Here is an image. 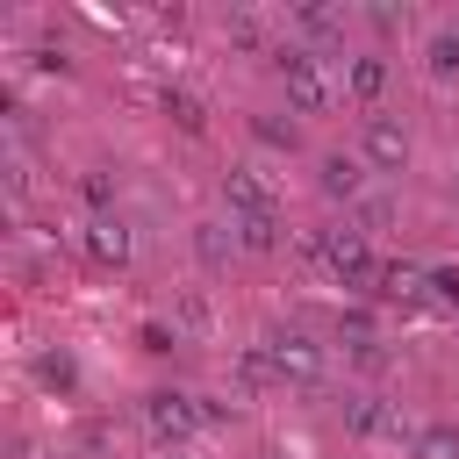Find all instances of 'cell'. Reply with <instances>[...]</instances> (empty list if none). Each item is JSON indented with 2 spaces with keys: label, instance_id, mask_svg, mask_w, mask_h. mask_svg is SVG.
<instances>
[{
  "label": "cell",
  "instance_id": "obj_16",
  "mask_svg": "<svg viewBox=\"0 0 459 459\" xmlns=\"http://www.w3.org/2000/svg\"><path fill=\"white\" fill-rule=\"evenodd\" d=\"M179 323H186V330H208V301H201V294H194V301H179Z\"/></svg>",
  "mask_w": 459,
  "mask_h": 459
},
{
  "label": "cell",
  "instance_id": "obj_3",
  "mask_svg": "<svg viewBox=\"0 0 459 459\" xmlns=\"http://www.w3.org/2000/svg\"><path fill=\"white\" fill-rule=\"evenodd\" d=\"M258 359H265V373H280V380H301V387L323 373V344H316V337H301V330H280V337H265V351H258Z\"/></svg>",
  "mask_w": 459,
  "mask_h": 459
},
{
  "label": "cell",
  "instance_id": "obj_8",
  "mask_svg": "<svg viewBox=\"0 0 459 459\" xmlns=\"http://www.w3.org/2000/svg\"><path fill=\"white\" fill-rule=\"evenodd\" d=\"M344 86H351L359 100H373V93L387 86V57H380V50H366V57H351V79H344Z\"/></svg>",
  "mask_w": 459,
  "mask_h": 459
},
{
  "label": "cell",
  "instance_id": "obj_10",
  "mask_svg": "<svg viewBox=\"0 0 459 459\" xmlns=\"http://www.w3.org/2000/svg\"><path fill=\"white\" fill-rule=\"evenodd\" d=\"M416 459H459V430H452V423L416 430Z\"/></svg>",
  "mask_w": 459,
  "mask_h": 459
},
{
  "label": "cell",
  "instance_id": "obj_14",
  "mask_svg": "<svg viewBox=\"0 0 459 459\" xmlns=\"http://www.w3.org/2000/svg\"><path fill=\"white\" fill-rule=\"evenodd\" d=\"M251 129H258V143H273V151H294V129H287V122H265V115H258Z\"/></svg>",
  "mask_w": 459,
  "mask_h": 459
},
{
  "label": "cell",
  "instance_id": "obj_13",
  "mask_svg": "<svg viewBox=\"0 0 459 459\" xmlns=\"http://www.w3.org/2000/svg\"><path fill=\"white\" fill-rule=\"evenodd\" d=\"M294 22H301L308 36H337V29H344V14H337V7H294Z\"/></svg>",
  "mask_w": 459,
  "mask_h": 459
},
{
  "label": "cell",
  "instance_id": "obj_2",
  "mask_svg": "<svg viewBox=\"0 0 459 459\" xmlns=\"http://www.w3.org/2000/svg\"><path fill=\"white\" fill-rule=\"evenodd\" d=\"M143 423H151V437H158V445H179V437H194L201 423H215V409H201L194 394H172V387H158V394L143 402Z\"/></svg>",
  "mask_w": 459,
  "mask_h": 459
},
{
  "label": "cell",
  "instance_id": "obj_6",
  "mask_svg": "<svg viewBox=\"0 0 459 459\" xmlns=\"http://www.w3.org/2000/svg\"><path fill=\"white\" fill-rule=\"evenodd\" d=\"M316 186H323L330 201H351V194L366 186V165H359L351 151H330V158H323V172H316Z\"/></svg>",
  "mask_w": 459,
  "mask_h": 459
},
{
  "label": "cell",
  "instance_id": "obj_15",
  "mask_svg": "<svg viewBox=\"0 0 459 459\" xmlns=\"http://www.w3.org/2000/svg\"><path fill=\"white\" fill-rule=\"evenodd\" d=\"M165 108H172L186 129H201V100H194V93H165Z\"/></svg>",
  "mask_w": 459,
  "mask_h": 459
},
{
  "label": "cell",
  "instance_id": "obj_1",
  "mask_svg": "<svg viewBox=\"0 0 459 459\" xmlns=\"http://www.w3.org/2000/svg\"><path fill=\"white\" fill-rule=\"evenodd\" d=\"M273 65H280V86H287V100H294L301 115H330V108H337V79H330V57H323V50L287 43Z\"/></svg>",
  "mask_w": 459,
  "mask_h": 459
},
{
  "label": "cell",
  "instance_id": "obj_9",
  "mask_svg": "<svg viewBox=\"0 0 459 459\" xmlns=\"http://www.w3.org/2000/svg\"><path fill=\"white\" fill-rule=\"evenodd\" d=\"M194 251H201V265H230V251H237V237H230L222 222H201V230H194Z\"/></svg>",
  "mask_w": 459,
  "mask_h": 459
},
{
  "label": "cell",
  "instance_id": "obj_12",
  "mask_svg": "<svg viewBox=\"0 0 459 459\" xmlns=\"http://www.w3.org/2000/svg\"><path fill=\"white\" fill-rule=\"evenodd\" d=\"M430 72H437V79L459 72V29H437V36H430Z\"/></svg>",
  "mask_w": 459,
  "mask_h": 459
},
{
  "label": "cell",
  "instance_id": "obj_5",
  "mask_svg": "<svg viewBox=\"0 0 459 459\" xmlns=\"http://www.w3.org/2000/svg\"><path fill=\"white\" fill-rule=\"evenodd\" d=\"M366 158H373L380 172H402V165H409V129H402L394 115H366Z\"/></svg>",
  "mask_w": 459,
  "mask_h": 459
},
{
  "label": "cell",
  "instance_id": "obj_4",
  "mask_svg": "<svg viewBox=\"0 0 459 459\" xmlns=\"http://www.w3.org/2000/svg\"><path fill=\"white\" fill-rule=\"evenodd\" d=\"M222 194H230L237 222H244V215H273V208H280V194H273V179H265L258 165H237V172L222 179Z\"/></svg>",
  "mask_w": 459,
  "mask_h": 459
},
{
  "label": "cell",
  "instance_id": "obj_7",
  "mask_svg": "<svg viewBox=\"0 0 459 459\" xmlns=\"http://www.w3.org/2000/svg\"><path fill=\"white\" fill-rule=\"evenodd\" d=\"M86 251H93L100 265H122V258H129V230H122V215H93V222H86Z\"/></svg>",
  "mask_w": 459,
  "mask_h": 459
},
{
  "label": "cell",
  "instance_id": "obj_11",
  "mask_svg": "<svg viewBox=\"0 0 459 459\" xmlns=\"http://www.w3.org/2000/svg\"><path fill=\"white\" fill-rule=\"evenodd\" d=\"M230 230H237L244 251H273V244H280V237H273V230H280L273 215H244V222H230Z\"/></svg>",
  "mask_w": 459,
  "mask_h": 459
}]
</instances>
